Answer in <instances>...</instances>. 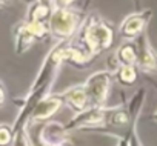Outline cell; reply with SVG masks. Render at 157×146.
Returning <instances> with one entry per match:
<instances>
[{"mask_svg": "<svg viewBox=\"0 0 157 146\" xmlns=\"http://www.w3.org/2000/svg\"><path fill=\"white\" fill-rule=\"evenodd\" d=\"M51 25H52V29L59 34H69L72 29H74V25H75V19L74 16L68 14V13H56L51 19Z\"/></svg>", "mask_w": 157, "mask_h": 146, "instance_id": "cell-1", "label": "cell"}, {"mask_svg": "<svg viewBox=\"0 0 157 146\" xmlns=\"http://www.w3.org/2000/svg\"><path fill=\"white\" fill-rule=\"evenodd\" d=\"M86 39L93 49H100V48L108 46V43L111 42V32L103 26H97L88 31Z\"/></svg>", "mask_w": 157, "mask_h": 146, "instance_id": "cell-2", "label": "cell"}, {"mask_svg": "<svg viewBox=\"0 0 157 146\" xmlns=\"http://www.w3.org/2000/svg\"><path fill=\"white\" fill-rule=\"evenodd\" d=\"M88 94H91L96 102L103 100V97L106 94V77H105V74L93 77V80L88 85Z\"/></svg>", "mask_w": 157, "mask_h": 146, "instance_id": "cell-3", "label": "cell"}, {"mask_svg": "<svg viewBox=\"0 0 157 146\" xmlns=\"http://www.w3.org/2000/svg\"><path fill=\"white\" fill-rule=\"evenodd\" d=\"M57 106H59V102L57 100H49V102H43V103H40L39 106H37V109H36V115L37 117H48V115H51L56 109H57Z\"/></svg>", "mask_w": 157, "mask_h": 146, "instance_id": "cell-4", "label": "cell"}, {"mask_svg": "<svg viewBox=\"0 0 157 146\" xmlns=\"http://www.w3.org/2000/svg\"><path fill=\"white\" fill-rule=\"evenodd\" d=\"M68 99L72 105H75V108H83V105L86 102V92L82 89H74L68 94Z\"/></svg>", "mask_w": 157, "mask_h": 146, "instance_id": "cell-5", "label": "cell"}, {"mask_svg": "<svg viewBox=\"0 0 157 146\" xmlns=\"http://www.w3.org/2000/svg\"><path fill=\"white\" fill-rule=\"evenodd\" d=\"M142 25H143V22H142L140 19H131V20H128V23H126V26H125V32L134 34V32H137V31L142 28Z\"/></svg>", "mask_w": 157, "mask_h": 146, "instance_id": "cell-6", "label": "cell"}, {"mask_svg": "<svg viewBox=\"0 0 157 146\" xmlns=\"http://www.w3.org/2000/svg\"><path fill=\"white\" fill-rule=\"evenodd\" d=\"M120 77H122L123 80H126V82H132L134 77H136L134 69H132L131 66H125V68L122 69V72H120Z\"/></svg>", "mask_w": 157, "mask_h": 146, "instance_id": "cell-7", "label": "cell"}, {"mask_svg": "<svg viewBox=\"0 0 157 146\" xmlns=\"http://www.w3.org/2000/svg\"><path fill=\"white\" fill-rule=\"evenodd\" d=\"M122 58L126 60V62H134L136 60V54H134V51L129 46H126V48L122 49Z\"/></svg>", "mask_w": 157, "mask_h": 146, "instance_id": "cell-8", "label": "cell"}, {"mask_svg": "<svg viewBox=\"0 0 157 146\" xmlns=\"http://www.w3.org/2000/svg\"><path fill=\"white\" fill-rule=\"evenodd\" d=\"M8 138H10L8 131H6V129H2V143H6V141H8Z\"/></svg>", "mask_w": 157, "mask_h": 146, "instance_id": "cell-9", "label": "cell"}]
</instances>
